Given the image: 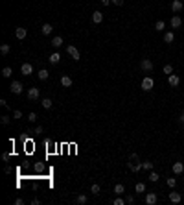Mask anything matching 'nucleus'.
I'll return each mask as SVG.
<instances>
[{
	"label": "nucleus",
	"mask_w": 184,
	"mask_h": 205,
	"mask_svg": "<svg viewBox=\"0 0 184 205\" xmlns=\"http://www.w3.org/2000/svg\"><path fill=\"white\" fill-rule=\"evenodd\" d=\"M66 52H68V56H72L74 61H79V59H81V54H79V50L76 48V46L68 44V46H66Z\"/></svg>",
	"instance_id": "f257e3e1"
},
{
	"label": "nucleus",
	"mask_w": 184,
	"mask_h": 205,
	"mask_svg": "<svg viewBox=\"0 0 184 205\" xmlns=\"http://www.w3.org/2000/svg\"><path fill=\"white\" fill-rule=\"evenodd\" d=\"M153 85H155V81H153V78H144V80H142V89H144V91L146 92H149V91H151V89H153Z\"/></svg>",
	"instance_id": "f03ea898"
},
{
	"label": "nucleus",
	"mask_w": 184,
	"mask_h": 205,
	"mask_svg": "<svg viewBox=\"0 0 184 205\" xmlns=\"http://www.w3.org/2000/svg\"><path fill=\"white\" fill-rule=\"evenodd\" d=\"M140 67H142V70H144V72H151L153 70V61L151 59H142L140 61Z\"/></svg>",
	"instance_id": "7ed1b4c3"
},
{
	"label": "nucleus",
	"mask_w": 184,
	"mask_h": 205,
	"mask_svg": "<svg viewBox=\"0 0 184 205\" xmlns=\"http://www.w3.org/2000/svg\"><path fill=\"white\" fill-rule=\"evenodd\" d=\"M184 9V4L180 2V0H173V2H171V11L173 13H180Z\"/></svg>",
	"instance_id": "20e7f679"
},
{
	"label": "nucleus",
	"mask_w": 184,
	"mask_h": 205,
	"mask_svg": "<svg viewBox=\"0 0 184 205\" xmlns=\"http://www.w3.org/2000/svg\"><path fill=\"white\" fill-rule=\"evenodd\" d=\"M9 89H11V92H13V94H20L24 87H22V83H20V81H13Z\"/></svg>",
	"instance_id": "39448f33"
},
{
	"label": "nucleus",
	"mask_w": 184,
	"mask_h": 205,
	"mask_svg": "<svg viewBox=\"0 0 184 205\" xmlns=\"http://www.w3.org/2000/svg\"><path fill=\"white\" fill-rule=\"evenodd\" d=\"M169 24H171V28H180V24H182V19L179 15H173L171 20H169Z\"/></svg>",
	"instance_id": "423d86ee"
},
{
	"label": "nucleus",
	"mask_w": 184,
	"mask_h": 205,
	"mask_svg": "<svg viewBox=\"0 0 184 205\" xmlns=\"http://www.w3.org/2000/svg\"><path fill=\"white\" fill-rule=\"evenodd\" d=\"M168 81H169V85H171V87H177V85L180 83V78L177 76V74H169V76H168Z\"/></svg>",
	"instance_id": "0eeeda50"
},
{
	"label": "nucleus",
	"mask_w": 184,
	"mask_h": 205,
	"mask_svg": "<svg viewBox=\"0 0 184 205\" xmlns=\"http://www.w3.org/2000/svg\"><path fill=\"white\" fill-rule=\"evenodd\" d=\"M20 72H22V74H24V76H30V74L33 72V67H31L30 63H24L22 67H20Z\"/></svg>",
	"instance_id": "6e6552de"
},
{
	"label": "nucleus",
	"mask_w": 184,
	"mask_h": 205,
	"mask_svg": "<svg viewBox=\"0 0 184 205\" xmlns=\"http://www.w3.org/2000/svg\"><path fill=\"white\" fill-rule=\"evenodd\" d=\"M28 98H30V100H37V98H39V89H37V87L28 89Z\"/></svg>",
	"instance_id": "1a4fd4ad"
},
{
	"label": "nucleus",
	"mask_w": 184,
	"mask_h": 205,
	"mask_svg": "<svg viewBox=\"0 0 184 205\" xmlns=\"http://www.w3.org/2000/svg\"><path fill=\"white\" fill-rule=\"evenodd\" d=\"M101 20H103V13H101V11H94L92 13V22L94 24H99Z\"/></svg>",
	"instance_id": "9d476101"
},
{
	"label": "nucleus",
	"mask_w": 184,
	"mask_h": 205,
	"mask_svg": "<svg viewBox=\"0 0 184 205\" xmlns=\"http://www.w3.org/2000/svg\"><path fill=\"white\" fill-rule=\"evenodd\" d=\"M127 166H129V170H131V172H138V170H142V163H133V161H129Z\"/></svg>",
	"instance_id": "9b49d317"
},
{
	"label": "nucleus",
	"mask_w": 184,
	"mask_h": 205,
	"mask_svg": "<svg viewBox=\"0 0 184 205\" xmlns=\"http://www.w3.org/2000/svg\"><path fill=\"white\" fill-rule=\"evenodd\" d=\"M180 200H182L180 192H169V201H171V203H179Z\"/></svg>",
	"instance_id": "f8f14e48"
},
{
	"label": "nucleus",
	"mask_w": 184,
	"mask_h": 205,
	"mask_svg": "<svg viewBox=\"0 0 184 205\" xmlns=\"http://www.w3.org/2000/svg\"><path fill=\"white\" fill-rule=\"evenodd\" d=\"M26 33H28V32H26V28H17L15 30V37L22 41V39H26Z\"/></svg>",
	"instance_id": "ddd939ff"
},
{
	"label": "nucleus",
	"mask_w": 184,
	"mask_h": 205,
	"mask_svg": "<svg viewBox=\"0 0 184 205\" xmlns=\"http://www.w3.org/2000/svg\"><path fill=\"white\" fill-rule=\"evenodd\" d=\"M146 203H147V205H155V203H156V194H155V192H149V194L146 196Z\"/></svg>",
	"instance_id": "4468645a"
},
{
	"label": "nucleus",
	"mask_w": 184,
	"mask_h": 205,
	"mask_svg": "<svg viewBox=\"0 0 184 205\" xmlns=\"http://www.w3.org/2000/svg\"><path fill=\"white\" fill-rule=\"evenodd\" d=\"M182 172H184V165H182V163H173V174L179 176Z\"/></svg>",
	"instance_id": "2eb2a0df"
},
{
	"label": "nucleus",
	"mask_w": 184,
	"mask_h": 205,
	"mask_svg": "<svg viewBox=\"0 0 184 205\" xmlns=\"http://www.w3.org/2000/svg\"><path fill=\"white\" fill-rule=\"evenodd\" d=\"M52 24H48V22H46V24H43V28H40V32H43V35H50V33H52Z\"/></svg>",
	"instance_id": "dca6fc26"
},
{
	"label": "nucleus",
	"mask_w": 184,
	"mask_h": 205,
	"mask_svg": "<svg viewBox=\"0 0 184 205\" xmlns=\"http://www.w3.org/2000/svg\"><path fill=\"white\" fill-rule=\"evenodd\" d=\"M52 46H55V48H59V46H63V37L55 35V37L52 39Z\"/></svg>",
	"instance_id": "f3484780"
},
{
	"label": "nucleus",
	"mask_w": 184,
	"mask_h": 205,
	"mask_svg": "<svg viewBox=\"0 0 184 205\" xmlns=\"http://www.w3.org/2000/svg\"><path fill=\"white\" fill-rule=\"evenodd\" d=\"M173 39H175V33L173 32H166L164 33V43L169 44V43H173Z\"/></svg>",
	"instance_id": "a211bd4d"
},
{
	"label": "nucleus",
	"mask_w": 184,
	"mask_h": 205,
	"mask_svg": "<svg viewBox=\"0 0 184 205\" xmlns=\"http://www.w3.org/2000/svg\"><path fill=\"white\" fill-rule=\"evenodd\" d=\"M48 61H50V63H52V65H57V63H59V61H61V56H59V54L55 52V54H52V56L48 57Z\"/></svg>",
	"instance_id": "6ab92c4d"
},
{
	"label": "nucleus",
	"mask_w": 184,
	"mask_h": 205,
	"mask_svg": "<svg viewBox=\"0 0 184 205\" xmlns=\"http://www.w3.org/2000/svg\"><path fill=\"white\" fill-rule=\"evenodd\" d=\"M124 192H125V187L121 185V183H118V185L114 187V194H116V196H121Z\"/></svg>",
	"instance_id": "aec40b11"
},
{
	"label": "nucleus",
	"mask_w": 184,
	"mask_h": 205,
	"mask_svg": "<svg viewBox=\"0 0 184 205\" xmlns=\"http://www.w3.org/2000/svg\"><path fill=\"white\" fill-rule=\"evenodd\" d=\"M61 85H63V87H70L72 85V78L70 76H63V78H61Z\"/></svg>",
	"instance_id": "412c9836"
},
{
	"label": "nucleus",
	"mask_w": 184,
	"mask_h": 205,
	"mask_svg": "<svg viewBox=\"0 0 184 205\" xmlns=\"http://www.w3.org/2000/svg\"><path fill=\"white\" fill-rule=\"evenodd\" d=\"M37 76H39V80H48V76H50V72H48V70H46V68H40V70H39V74H37Z\"/></svg>",
	"instance_id": "4be33fe9"
},
{
	"label": "nucleus",
	"mask_w": 184,
	"mask_h": 205,
	"mask_svg": "<svg viewBox=\"0 0 184 205\" xmlns=\"http://www.w3.org/2000/svg\"><path fill=\"white\" fill-rule=\"evenodd\" d=\"M40 105H43L44 109H50L52 107V100L50 98H43V100H40Z\"/></svg>",
	"instance_id": "5701e85b"
},
{
	"label": "nucleus",
	"mask_w": 184,
	"mask_h": 205,
	"mask_svg": "<svg viewBox=\"0 0 184 205\" xmlns=\"http://www.w3.org/2000/svg\"><path fill=\"white\" fill-rule=\"evenodd\" d=\"M134 190H136V192H138V194H144V192H146V185H144V183H136Z\"/></svg>",
	"instance_id": "b1692460"
},
{
	"label": "nucleus",
	"mask_w": 184,
	"mask_h": 205,
	"mask_svg": "<svg viewBox=\"0 0 184 205\" xmlns=\"http://www.w3.org/2000/svg\"><path fill=\"white\" fill-rule=\"evenodd\" d=\"M9 44H0V54H2V56H8L9 54Z\"/></svg>",
	"instance_id": "393cba45"
},
{
	"label": "nucleus",
	"mask_w": 184,
	"mask_h": 205,
	"mask_svg": "<svg viewBox=\"0 0 184 205\" xmlns=\"http://www.w3.org/2000/svg\"><path fill=\"white\" fill-rule=\"evenodd\" d=\"M11 74H13V70H11L9 67H4V68H2V76H4V78H11Z\"/></svg>",
	"instance_id": "a878e982"
},
{
	"label": "nucleus",
	"mask_w": 184,
	"mask_h": 205,
	"mask_svg": "<svg viewBox=\"0 0 184 205\" xmlns=\"http://www.w3.org/2000/svg\"><path fill=\"white\" fill-rule=\"evenodd\" d=\"M155 28H156V30H158V32H162V30H164V28H166V22H164V20H158V22H156V24H155Z\"/></svg>",
	"instance_id": "bb28decb"
},
{
	"label": "nucleus",
	"mask_w": 184,
	"mask_h": 205,
	"mask_svg": "<svg viewBox=\"0 0 184 205\" xmlns=\"http://www.w3.org/2000/svg\"><path fill=\"white\" fill-rule=\"evenodd\" d=\"M76 201H77V203H87V201H88V198H87L85 194H79V196L76 198Z\"/></svg>",
	"instance_id": "cd10ccee"
},
{
	"label": "nucleus",
	"mask_w": 184,
	"mask_h": 205,
	"mask_svg": "<svg viewBox=\"0 0 184 205\" xmlns=\"http://www.w3.org/2000/svg\"><path fill=\"white\" fill-rule=\"evenodd\" d=\"M142 168H144V170H151V168H153V163H151V161L142 163Z\"/></svg>",
	"instance_id": "c85d7f7f"
},
{
	"label": "nucleus",
	"mask_w": 184,
	"mask_h": 205,
	"mask_svg": "<svg viewBox=\"0 0 184 205\" xmlns=\"http://www.w3.org/2000/svg\"><path fill=\"white\" fill-rule=\"evenodd\" d=\"M166 183H168V187H171V189H173V187L177 185V179H175V177H168V181H166Z\"/></svg>",
	"instance_id": "c756f323"
},
{
	"label": "nucleus",
	"mask_w": 184,
	"mask_h": 205,
	"mask_svg": "<svg viewBox=\"0 0 184 205\" xmlns=\"http://www.w3.org/2000/svg\"><path fill=\"white\" fill-rule=\"evenodd\" d=\"M149 181L156 183V181H158V174H156V172H151V174H149Z\"/></svg>",
	"instance_id": "7c9ffc66"
},
{
	"label": "nucleus",
	"mask_w": 184,
	"mask_h": 205,
	"mask_svg": "<svg viewBox=\"0 0 184 205\" xmlns=\"http://www.w3.org/2000/svg\"><path fill=\"white\" fill-rule=\"evenodd\" d=\"M129 161H133V163H140L138 153H131V155H129Z\"/></svg>",
	"instance_id": "2f4dec72"
},
{
	"label": "nucleus",
	"mask_w": 184,
	"mask_h": 205,
	"mask_svg": "<svg viewBox=\"0 0 184 205\" xmlns=\"http://www.w3.org/2000/svg\"><path fill=\"white\" fill-rule=\"evenodd\" d=\"M90 192H92V194H99V185H96V183H94V185L90 187Z\"/></svg>",
	"instance_id": "473e14b6"
},
{
	"label": "nucleus",
	"mask_w": 184,
	"mask_h": 205,
	"mask_svg": "<svg viewBox=\"0 0 184 205\" xmlns=\"http://www.w3.org/2000/svg\"><path fill=\"white\" fill-rule=\"evenodd\" d=\"M164 74H168V76H169V74H173V67L171 65H166L164 67Z\"/></svg>",
	"instance_id": "72a5a7b5"
},
{
	"label": "nucleus",
	"mask_w": 184,
	"mask_h": 205,
	"mask_svg": "<svg viewBox=\"0 0 184 205\" xmlns=\"http://www.w3.org/2000/svg\"><path fill=\"white\" fill-rule=\"evenodd\" d=\"M0 122H2L4 126H8V124H9L11 120H9V117H6V115H4V117H0Z\"/></svg>",
	"instance_id": "f704fd0d"
},
{
	"label": "nucleus",
	"mask_w": 184,
	"mask_h": 205,
	"mask_svg": "<svg viewBox=\"0 0 184 205\" xmlns=\"http://www.w3.org/2000/svg\"><path fill=\"white\" fill-rule=\"evenodd\" d=\"M28 120H30V122H35V120H37V113H30V115H28Z\"/></svg>",
	"instance_id": "c9c22d12"
},
{
	"label": "nucleus",
	"mask_w": 184,
	"mask_h": 205,
	"mask_svg": "<svg viewBox=\"0 0 184 205\" xmlns=\"http://www.w3.org/2000/svg\"><path fill=\"white\" fill-rule=\"evenodd\" d=\"M125 203L133 205V203H134V196H127V198H125Z\"/></svg>",
	"instance_id": "e433bc0d"
},
{
	"label": "nucleus",
	"mask_w": 184,
	"mask_h": 205,
	"mask_svg": "<svg viewBox=\"0 0 184 205\" xmlns=\"http://www.w3.org/2000/svg\"><path fill=\"white\" fill-rule=\"evenodd\" d=\"M13 118H22V111H18V109H17V111L13 113Z\"/></svg>",
	"instance_id": "4c0bfd02"
},
{
	"label": "nucleus",
	"mask_w": 184,
	"mask_h": 205,
	"mask_svg": "<svg viewBox=\"0 0 184 205\" xmlns=\"http://www.w3.org/2000/svg\"><path fill=\"white\" fill-rule=\"evenodd\" d=\"M125 203V200H121V198H116V200H114V205H124Z\"/></svg>",
	"instance_id": "58836bf2"
},
{
	"label": "nucleus",
	"mask_w": 184,
	"mask_h": 205,
	"mask_svg": "<svg viewBox=\"0 0 184 205\" xmlns=\"http://www.w3.org/2000/svg\"><path fill=\"white\" fill-rule=\"evenodd\" d=\"M111 2H112L114 6H121V4H124V0H111Z\"/></svg>",
	"instance_id": "ea45409f"
},
{
	"label": "nucleus",
	"mask_w": 184,
	"mask_h": 205,
	"mask_svg": "<svg viewBox=\"0 0 184 205\" xmlns=\"http://www.w3.org/2000/svg\"><path fill=\"white\" fill-rule=\"evenodd\" d=\"M15 203H17V205H22V203H24V200H22V198H17Z\"/></svg>",
	"instance_id": "a19ab883"
},
{
	"label": "nucleus",
	"mask_w": 184,
	"mask_h": 205,
	"mask_svg": "<svg viewBox=\"0 0 184 205\" xmlns=\"http://www.w3.org/2000/svg\"><path fill=\"white\" fill-rule=\"evenodd\" d=\"M2 159L4 161H9V153H2Z\"/></svg>",
	"instance_id": "79ce46f5"
},
{
	"label": "nucleus",
	"mask_w": 184,
	"mask_h": 205,
	"mask_svg": "<svg viewBox=\"0 0 184 205\" xmlns=\"http://www.w3.org/2000/svg\"><path fill=\"white\" fill-rule=\"evenodd\" d=\"M101 4H103V6H109V4H112V2H111V0H101Z\"/></svg>",
	"instance_id": "37998d69"
},
{
	"label": "nucleus",
	"mask_w": 184,
	"mask_h": 205,
	"mask_svg": "<svg viewBox=\"0 0 184 205\" xmlns=\"http://www.w3.org/2000/svg\"><path fill=\"white\" fill-rule=\"evenodd\" d=\"M179 122H180V124H184V113H182L180 117H179Z\"/></svg>",
	"instance_id": "c03bdc74"
},
{
	"label": "nucleus",
	"mask_w": 184,
	"mask_h": 205,
	"mask_svg": "<svg viewBox=\"0 0 184 205\" xmlns=\"http://www.w3.org/2000/svg\"><path fill=\"white\" fill-rule=\"evenodd\" d=\"M182 11H184V9H182Z\"/></svg>",
	"instance_id": "a18cd8bd"
}]
</instances>
